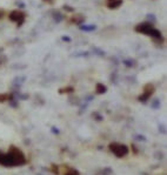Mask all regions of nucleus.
Masks as SVG:
<instances>
[{
  "label": "nucleus",
  "instance_id": "1",
  "mask_svg": "<svg viewBox=\"0 0 167 175\" xmlns=\"http://www.w3.org/2000/svg\"><path fill=\"white\" fill-rule=\"evenodd\" d=\"M26 156L22 153V150L15 146H11L6 154L2 153L0 159V165L5 167H17L22 166L26 163Z\"/></svg>",
  "mask_w": 167,
  "mask_h": 175
},
{
  "label": "nucleus",
  "instance_id": "2",
  "mask_svg": "<svg viewBox=\"0 0 167 175\" xmlns=\"http://www.w3.org/2000/svg\"><path fill=\"white\" fill-rule=\"evenodd\" d=\"M137 32L139 33H142L145 35H149L152 37L153 39H159L160 41H162V37H161V32L159 29L154 28V26L149 22H142V24H139L138 26H135L134 28Z\"/></svg>",
  "mask_w": 167,
  "mask_h": 175
},
{
  "label": "nucleus",
  "instance_id": "3",
  "mask_svg": "<svg viewBox=\"0 0 167 175\" xmlns=\"http://www.w3.org/2000/svg\"><path fill=\"white\" fill-rule=\"evenodd\" d=\"M108 149L113 153L117 158H124L129 153V148L122 145V143H118V142H112L108 145Z\"/></svg>",
  "mask_w": 167,
  "mask_h": 175
},
{
  "label": "nucleus",
  "instance_id": "4",
  "mask_svg": "<svg viewBox=\"0 0 167 175\" xmlns=\"http://www.w3.org/2000/svg\"><path fill=\"white\" fill-rule=\"evenodd\" d=\"M8 18H10V20L11 21L17 22L18 26H21L22 22H24V20H25V13H22L21 11H13V12L10 13Z\"/></svg>",
  "mask_w": 167,
  "mask_h": 175
},
{
  "label": "nucleus",
  "instance_id": "5",
  "mask_svg": "<svg viewBox=\"0 0 167 175\" xmlns=\"http://www.w3.org/2000/svg\"><path fill=\"white\" fill-rule=\"evenodd\" d=\"M153 93H154V86L152 84H147L146 86L144 87V93L139 96V101L145 102V101H147L151 98V95L153 94Z\"/></svg>",
  "mask_w": 167,
  "mask_h": 175
},
{
  "label": "nucleus",
  "instance_id": "6",
  "mask_svg": "<svg viewBox=\"0 0 167 175\" xmlns=\"http://www.w3.org/2000/svg\"><path fill=\"white\" fill-rule=\"evenodd\" d=\"M121 4H122V0H106L107 7L111 8V10H114V8L120 7Z\"/></svg>",
  "mask_w": 167,
  "mask_h": 175
},
{
  "label": "nucleus",
  "instance_id": "7",
  "mask_svg": "<svg viewBox=\"0 0 167 175\" xmlns=\"http://www.w3.org/2000/svg\"><path fill=\"white\" fill-rule=\"evenodd\" d=\"M84 21V17H81L80 14H75L73 15L72 18H71V22H73V24H77V25H79Z\"/></svg>",
  "mask_w": 167,
  "mask_h": 175
},
{
  "label": "nucleus",
  "instance_id": "8",
  "mask_svg": "<svg viewBox=\"0 0 167 175\" xmlns=\"http://www.w3.org/2000/svg\"><path fill=\"white\" fill-rule=\"evenodd\" d=\"M106 91H107V88L105 87L102 84H98L97 87H95V92H97L98 94H104Z\"/></svg>",
  "mask_w": 167,
  "mask_h": 175
},
{
  "label": "nucleus",
  "instance_id": "9",
  "mask_svg": "<svg viewBox=\"0 0 167 175\" xmlns=\"http://www.w3.org/2000/svg\"><path fill=\"white\" fill-rule=\"evenodd\" d=\"M12 99V95L6 94V93H1L0 94V102H6V101L11 100Z\"/></svg>",
  "mask_w": 167,
  "mask_h": 175
},
{
  "label": "nucleus",
  "instance_id": "10",
  "mask_svg": "<svg viewBox=\"0 0 167 175\" xmlns=\"http://www.w3.org/2000/svg\"><path fill=\"white\" fill-rule=\"evenodd\" d=\"M65 175H79V172L74 168H70L66 173H65Z\"/></svg>",
  "mask_w": 167,
  "mask_h": 175
},
{
  "label": "nucleus",
  "instance_id": "11",
  "mask_svg": "<svg viewBox=\"0 0 167 175\" xmlns=\"http://www.w3.org/2000/svg\"><path fill=\"white\" fill-rule=\"evenodd\" d=\"M72 92H73V88L72 87H67L59 91V93H72Z\"/></svg>",
  "mask_w": 167,
  "mask_h": 175
},
{
  "label": "nucleus",
  "instance_id": "12",
  "mask_svg": "<svg viewBox=\"0 0 167 175\" xmlns=\"http://www.w3.org/2000/svg\"><path fill=\"white\" fill-rule=\"evenodd\" d=\"M51 170H52V172H54V174H59V170H58V166H55V165H53V166L51 167Z\"/></svg>",
  "mask_w": 167,
  "mask_h": 175
},
{
  "label": "nucleus",
  "instance_id": "13",
  "mask_svg": "<svg viewBox=\"0 0 167 175\" xmlns=\"http://www.w3.org/2000/svg\"><path fill=\"white\" fill-rule=\"evenodd\" d=\"M6 62V58L5 56H0V67Z\"/></svg>",
  "mask_w": 167,
  "mask_h": 175
},
{
  "label": "nucleus",
  "instance_id": "14",
  "mask_svg": "<svg viewBox=\"0 0 167 175\" xmlns=\"http://www.w3.org/2000/svg\"><path fill=\"white\" fill-rule=\"evenodd\" d=\"M95 27H84V26H81V29H87V31H89V29H94Z\"/></svg>",
  "mask_w": 167,
  "mask_h": 175
},
{
  "label": "nucleus",
  "instance_id": "15",
  "mask_svg": "<svg viewBox=\"0 0 167 175\" xmlns=\"http://www.w3.org/2000/svg\"><path fill=\"white\" fill-rule=\"evenodd\" d=\"M4 15H5V12H4L2 10H0V19H1V18H2Z\"/></svg>",
  "mask_w": 167,
  "mask_h": 175
},
{
  "label": "nucleus",
  "instance_id": "16",
  "mask_svg": "<svg viewBox=\"0 0 167 175\" xmlns=\"http://www.w3.org/2000/svg\"><path fill=\"white\" fill-rule=\"evenodd\" d=\"M52 132H54L55 134H59V130H58L57 128H52Z\"/></svg>",
  "mask_w": 167,
  "mask_h": 175
},
{
  "label": "nucleus",
  "instance_id": "17",
  "mask_svg": "<svg viewBox=\"0 0 167 175\" xmlns=\"http://www.w3.org/2000/svg\"><path fill=\"white\" fill-rule=\"evenodd\" d=\"M42 1H45V2H48V4H51V2H52V0H42Z\"/></svg>",
  "mask_w": 167,
  "mask_h": 175
},
{
  "label": "nucleus",
  "instance_id": "18",
  "mask_svg": "<svg viewBox=\"0 0 167 175\" xmlns=\"http://www.w3.org/2000/svg\"><path fill=\"white\" fill-rule=\"evenodd\" d=\"M1 155H2V153H1V152H0V159H1Z\"/></svg>",
  "mask_w": 167,
  "mask_h": 175
}]
</instances>
